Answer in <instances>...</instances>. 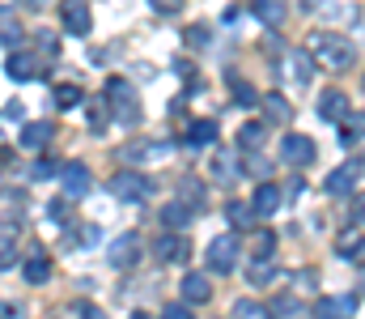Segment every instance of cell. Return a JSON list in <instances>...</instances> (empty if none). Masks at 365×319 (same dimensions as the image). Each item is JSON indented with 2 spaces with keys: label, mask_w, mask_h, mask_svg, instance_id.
<instances>
[{
  "label": "cell",
  "mask_w": 365,
  "mask_h": 319,
  "mask_svg": "<svg viewBox=\"0 0 365 319\" xmlns=\"http://www.w3.org/2000/svg\"><path fill=\"white\" fill-rule=\"evenodd\" d=\"M349 111H353V106H349V94H340V90H327V94L319 98V119H327V123H340Z\"/></svg>",
  "instance_id": "15"
},
{
  "label": "cell",
  "mask_w": 365,
  "mask_h": 319,
  "mask_svg": "<svg viewBox=\"0 0 365 319\" xmlns=\"http://www.w3.org/2000/svg\"><path fill=\"white\" fill-rule=\"evenodd\" d=\"M51 175H60V166H56V162H47V158L30 166V179H51Z\"/></svg>",
  "instance_id": "39"
},
{
  "label": "cell",
  "mask_w": 365,
  "mask_h": 319,
  "mask_svg": "<svg viewBox=\"0 0 365 319\" xmlns=\"http://www.w3.org/2000/svg\"><path fill=\"white\" fill-rule=\"evenodd\" d=\"M17 141H21V149H30V153H38V149H47V141H51V123H47V119H34V123H21V132H17Z\"/></svg>",
  "instance_id": "11"
},
{
  "label": "cell",
  "mask_w": 365,
  "mask_h": 319,
  "mask_svg": "<svg viewBox=\"0 0 365 319\" xmlns=\"http://www.w3.org/2000/svg\"><path fill=\"white\" fill-rule=\"evenodd\" d=\"M149 4H153L158 13H179L182 9V0H149Z\"/></svg>",
  "instance_id": "48"
},
{
  "label": "cell",
  "mask_w": 365,
  "mask_h": 319,
  "mask_svg": "<svg viewBox=\"0 0 365 319\" xmlns=\"http://www.w3.org/2000/svg\"><path fill=\"white\" fill-rule=\"evenodd\" d=\"M4 73H9V81H34V77H38V64H34V56H26V51H9Z\"/></svg>",
  "instance_id": "14"
},
{
  "label": "cell",
  "mask_w": 365,
  "mask_h": 319,
  "mask_svg": "<svg viewBox=\"0 0 365 319\" xmlns=\"http://www.w3.org/2000/svg\"><path fill=\"white\" fill-rule=\"evenodd\" d=\"M98 243H102V230L98 226H86L81 230V247H98Z\"/></svg>",
  "instance_id": "45"
},
{
  "label": "cell",
  "mask_w": 365,
  "mask_h": 319,
  "mask_svg": "<svg viewBox=\"0 0 365 319\" xmlns=\"http://www.w3.org/2000/svg\"><path fill=\"white\" fill-rule=\"evenodd\" d=\"M276 311H280V315H297V298H293V294L276 298Z\"/></svg>",
  "instance_id": "47"
},
{
  "label": "cell",
  "mask_w": 365,
  "mask_h": 319,
  "mask_svg": "<svg viewBox=\"0 0 365 319\" xmlns=\"http://www.w3.org/2000/svg\"><path fill=\"white\" fill-rule=\"evenodd\" d=\"M106 106L128 123V128H136L140 123V103H136V90H132V81H123V77H110L106 81Z\"/></svg>",
  "instance_id": "3"
},
{
  "label": "cell",
  "mask_w": 365,
  "mask_h": 319,
  "mask_svg": "<svg viewBox=\"0 0 365 319\" xmlns=\"http://www.w3.org/2000/svg\"><path fill=\"white\" fill-rule=\"evenodd\" d=\"M106 260H110L115 268H132V264L140 260V234H119V238L110 243Z\"/></svg>",
  "instance_id": "7"
},
{
  "label": "cell",
  "mask_w": 365,
  "mask_h": 319,
  "mask_svg": "<svg viewBox=\"0 0 365 319\" xmlns=\"http://www.w3.org/2000/svg\"><path fill=\"white\" fill-rule=\"evenodd\" d=\"M349 166H353L357 175H365V153H361V158H357V162H349Z\"/></svg>",
  "instance_id": "52"
},
{
  "label": "cell",
  "mask_w": 365,
  "mask_h": 319,
  "mask_svg": "<svg viewBox=\"0 0 365 319\" xmlns=\"http://www.w3.org/2000/svg\"><path fill=\"white\" fill-rule=\"evenodd\" d=\"M0 319H21V311H13V307H4V311H0Z\"/></svg>",
  "instance_id": "51"
},
{
  "label": "cell",
  "mask_w": 365,
  "mask_h": 319,
  "mask_svg": "<svg viewBox=\"0 0 365 319\" xmlns=\"http://www.w3.org/2000/svg\"><path fill=\"white\" fill-rule=\"evenodd\" d=\"M60 21H64V30H68V34H77V39H90V34H93L90 0H64V4H60Z\"/></svg>",
  "instance_id": "5"
},
{
  "label": "cell",
  "mask_w": 365,
  "mask_h": 319,
  "mask_svg": "<svg viewBox=\"0 0 365 319\" xmlns=\"http://www.w3.org/2000/svg\"><path fill=\"white\" fill-rule=\"evenodd\" d=\"M272 277H276L272 260H251V273H247V281H251L255 290H264V285H272Z\"/></svg>",
  "instance_id": "30"
},
{
  "label": "cell",
  "mask_w": 365,
  "mask_h": 319,
  "mask_svg": "<svg viewBox=\"0 0 365 319\" xmlns=\"http://www.w3.org/2000/svg\"><path fill=\"white\" fill-rule=\"evenodd\" d=\"M212 141H217V123H212V119H195V123H187V136H182L187 149H204V145H212Z\"/></svg>",
  "instance_id": "18"
},
{
  "label": "cell",
  "mask_w": 365,
  "mask_h": 319,
  "mask_svg": "<svg viewBox=\"0 0 365 319\" xmlns=\"http://www.w3.org/2000/svg\"><path fill=\"white\" fill-rule=\"evenodd\" d=\"M175 153V145L170 141H149V145H128V158L136 162V158H170Z\"/></svg>",
  "instance_id": "27"
},
{
  "label": "cell",
  "mask_w": 365,
  "mask_h": 319,
  "mask_svg": "<svg viewBox=\"0 0 365 319\" xmlns=\"http://www.w3.org/2000/svg\"><path fill=\"white\" fill-rule=\"evenodd\" d=\"M162 319H191V307H187V303H170V307L162 311Z\"/></svg>",
  "instance_id": "44"
},
{
  "label": "cell",
  "mask_w": 365,
  "mask_h": 319,
  "mask_svg": "<svg viewBox=\"0 0 365 319\" xmlns=\"http://www.w3.org/2000/svg\"><path fill=\"white\" fill-rule=\"evenodd\" d=\"M212 171H217V179H234V175H238V171H234V158H225V153L212 162Z\"/></svg>",
  "instance_id": "41"
},
{
  "label": "cell",
  "mask_w": 365,
  "mask_h": 319,
  "mask_svg": "<svg viewBox=\"0 0 365 319\" xmlns=\"http://www.w3.org/2000/svg\"><path fill=\"white\" fill-rule=\"evenodd\" d=\"M353 183H357V171H353V166H340V171H331V175H327V183H323V188H327V196H349V192H353Z\"/></svg>",
  "instance_id": "22"
},
{
  "label": "cell",
  "mask_w": 365,
  "mask_h": 319,
  "mask_svg": "<svg viewBox=\"0 0 365 319\" xmlns=\"http://www.w3.org/2000/svg\"><path fill=\"white\" fill-rule=\"evenodd\" d=\"M340 123H344V128H340V145H344V149H353V145L365 136V111H361V115H357V111H349Z\"/></svg>",
  "instance_id": "23"
},
{
  "label": "cell",
  "mask_w": 365,
  "mask_h": 319,
  "mask_svg": "<svg viewBox=\"0 0 365 319\" xmlns=\"http://www.w3.org/2000/svg\"><path fill=\"white\" fill-rule=\"evenodd\" d=\"M179 192H182V201H200V196H204V183H200V179H182Z\"/></svg>",
  "instance_id": "40"
},
{
  "label": "cell",
  "mask_w": 365,
  "mask_h": 319,
  "mask_svg": "<svg viewBox=\"0 0 365 319\" xmlns=\"http://www.w3.org/2000/svg\"><path fill=\"white\" fill-rule=\"evenodd\" d=\"M34 47H38L43 60H60V39H56L51 30H38V34H34Z\"/></svg>",
  "instance_id": "32"
},
{
  "label": "cell",
  "mask_w": 365,
  "mask_h": 319,
  "mask_svg": "<svg viewBox=\"0 0 365 319\" xmlns=\"http://www.w3.org/2000/svg\"><path fill=\"white\" fill-rule=\"evenodd\" d=\"M225 217H230V226H234V230H251L259 213L251 209L247 201H225Z\"/></svg>",
  "instance_id": "24"
},
{
  "label": "cell",
  "mask_w": 365,
  "mask_h": 319,
  "mask_svg": "<svg viewBox=\"0 0 365 319\" xmlns=\"http://www.w3.org/2000/svg\"><path fill=\"white\" fill-rule=\"evenodd\" d=\"M357 294H365V268H361V277H357Z\"/></svg>",
  "instance_id": "53"
},
{
  "label": "cell",
  "mask_w": 365,
  "mask_h": 319,
  "mask_svg": "<svg viewBox=\"0 0 365 319\" xmlns=\"http://www.w3.org/2000/svg\"><path fill=\"white\" fill-rule=\"evenodd\" d=\"M276 251V234L272 230H259V238H255V260H272Z\"/></svg>",
  "instance_id": "35"
},
{
  "label": "cell",
  "mask_w": 365,
  "mask_h": 319,
  "mask_svg": "<svg viewBox=\"0 0 365 319\" xmlns=\"http://www.w3.org/2000/svg\"><path fill=\"white\" fill-rule=\"evenodd\" d=\"M51 103L60 106V111H73L77 103H86V94H81V86L64 81V86H56V90H51Z\"/></svg>",
  "instance_id": "26"
},
{
  "label": "cell",
  "mask_w": 365,
  "mask_h": 319,
  "mask_svg": "<svg viewBox=\"0 0 365 319\" xmlns=\"http://www.w3.org/2000/svg\"><path fill=\"white\" fill-rule=\"evenodd\" d=\"M280 153H284L289 166H310V162H314V141L302 136V132H289V136L280 141Z\"/></svg>",
  "instance_id": "6"
},
{
  "label": "cell",
  "mask_w": 365,
  "mask_h": 319,
  "mask_svg": "<svg viewBox=\"0 0 365 319\" xmlns=\"http://www.w3.org/2000/svg\"><path fill=\"white\" fill-rule=\"evenodd\" d=\"M353 217H357V221H365V196H357V205H353Z\"/></svg>",
  "instance_id": "50"
},
{
  "label": "cell",
  "mask_w": 365,
  "mask_h": 319,
  "mask_svg": "<svg viewBox=\"0 0 365 319\" xmlns=\"http://www.w3.org/2000/svg\"><path fill=\"white\" fill-rule=\"evenodd\" d=\"M238 145H242L247 153L264 149V123H242V132H238Z\"/></svg>",
  "instance_id": "31"
},
{
  "label": "cell",
  "mask_w": 365,
  "mask_h": 319,
  "mask_svg": "<svg viewBox=\"0 0 365 319\" xmlns=\"http://www.w3.org/2000/svg\"><path fill=\"white\" fill-rule=\"evenodd\" d=\"M310 60H314L319 69L344 73V69H353V64H357V47H353V39H344V34L319 30V34H310Z\"/></svg>",
  "instance_id": "1"
},
{
  "label": "cell",
  "mask_w": 365,
  "mask_h": 319,
  "mask_svg": "<svg viewBox=\"0 0 365 319\" xmlns=\"http://www.w3.org/2000/svg\"><path fill=\"white\" fill-rule=\"evenodd\" d=\"M21 273H26V281H30V285H43V281L51 277V260H47L43 251H34V255L26 260V268H21Z\"/></svg>",
  "instance_id": "25"
},
{
  "label": "cell",
  "mask_w": 365,
  "mask_h": 319,
  "mask_svg": "<svg viewBox=\"0 0 365 319\" xmlns=\"http://www.w3.org/2000/svg\"><path fill=\"white\" fill-rule=\"evenodd\" d=\"M234 319H272V307H259V303L242 298V303H234Z\"/></svg>",
  "instance_id": "33"
},
{
  "label": "cell",
  "mask_w": 365,
  "mask_h": 319,
  "mask_svg": "<svg viewBox=\"0 0 365 319\" xmlns=\"http://www.w3.org/2000/svg\"><path fill=\"white\" fill-rule=\"evenodd\" d=\"M60 183H64V192H68V196H86V192L93 188V175H90V166L68 162V166H60Z\"/></svg>",
  "instance_id": "8"
},
{
  "label": "cell",
  "mask_w": 365,
  "mask_h": 319,
  "mask_svg": "<svg viewBox=\"0 0 365 319\" xmlns=\"http://www.w3.org/2000/svg\"><path fill=\"white\" fill-rule=\"evenodd\" d=\"M68 201H51V205H47V217H51V221H68Z\"/></svg>",
  "instance_id": "43"
},
{
  "label": "cell",
  "mask_w": 365,
  "mask_h": 319,
  "mask_svg": "<svg viewBox=\"0 0 365 319\" xmlns=\"http://www.w3.org/2000/svg\"><path fill=\"white\" fill-rule=\"evenodd\" d=\"M280 201H284V192H280L276 183H268V179H259V188H255V196H251V209L259 213V217H272V213L280 209Z\"/></svg>",
  "instance_id": "10"
},
{
  "label": "cell",
  "mask_w": 365,
  "mask_h": 319,
  "mask_svg": "<svg viewBox=\"0 0 365 319\" xmlns=\"http://www.w3.org/2000/svg\"><path fill=\"white\" fill-rule=\"evenodd\" d=\"M13 264H17V238L9 230H0V273L13 268Z\"/></svg>",
  "instance_id": "34"
},
{
  "label": "cell",
  "mask_w": 365,
  "mask_h": 319,
  "mask_svg": "<svg viewBox=\"0 0 365 319\" xmlns=\"http://www.w3.org/2000/svg\"><path fill=\"white\" fill-rule=\"evenodd\" d=\"M238 238L234 234H217L208 243V273H234L238 268Z\"/></svg>",
  "instance_id": "4"
},
{
  "label": "cell",
  "mask_w": 365,
  "mask_h": 319,
  "mask_svg": "<svg viewBox=\"0 0 365 319\" xmlns=\"http://www.w3.org/2000/svg\"><path fill=\"white\" fill-rule=\"evenodd\" d=\"M264 171H268V162H264V158H255V153H251V158H247V171H242V175H255V179H259V175H264Z\"/></svg>",
  "instance_id": "46"
},
{
  "label": "cell",
  "mask_w": 365,
  "mask_h": 319,
  "mask_svg": "<svg viewBox=\"0 0 365 319\" xmlns=\"http://www.w3.org/2000/svg\"><path fill=\"white\" fill-rule=\"evenodd\" d=\"M191 221H195V205H187V201L162 205V226H166V230H187Z\"/></svg>",
  "instance_id": "16"
},
{
  "label": "cell",
  "mask_w": 365,
  "mask_h": 319,
  "mask_svg": "<svg viewBox=\"0 0 365 319\" xmlns=\"http://www.w3.org/2000/svg\"><path fill=\"white\" fill-rule=\"evenodd\" d=\"M187 34V43H195V47H208V26H191V30H182Z\"/></svg>",
  "instance_id": "42"
},
{
  "label": "cell",
  "mask_w": 365,
  "mask_h": 319,
  "mask_svg": "<svg viewBox=\"0 0 365 319\" xmlns=\"http://www.w3.org/2000/svg\"><path fill=\"white\" fill-rule=\"evenodd\" d=\"M153 192H158V183L140 171H119L110 179V196L123 201V205H145V201H153Z\"/></svg>",
  "instance_id": "2"
},
{
  "label": "cell",
  "mask_w": 365,
  "mask_h": 319,
  "mask_svg": "<svg viewBox=\"0 0 365 319\" xmlns=\"http://www.w3.org/2000/svg\"><path fill=\"white\" fill-rule=\"evenodd\" d=\"M259 106H264V119H268V123H289V119H293V103H289L284 94H264Z\"/></svg>",
  "instance_id": "19"
},
{
  "label": "cell",
  "mask_w": 365,
  "mask_h": 319,
  "mask_svg": "<svg viewBox=\"0 0 365 319\" xmlns=\"http://www.w3.org/2000/svg\"><path fill=\"white\" fill-rule=\"evenodd\" d=\"M132 319H149V315H145V311H136V315H132Z\"/></svg>",
  "instance_id": "55"
},
{
  "label": "cell",
  "mask_w": 365,
  "mask_h": 319,
  "mask_svg": "<svg viewBox=\"0 0 365 319\" xmlns=\"http://www.w3.org/2000/svg\"><path fill=\"white\" fill-rule=\"evenodd\" d=\"M0 205H4V217H17V213H26V196H17V192H4L0 196Z\"/></svg>",
  "instance_id": "36"
},
{
  "label": "cell",
  "mask_w": 365,
  "mask_h": 319,
  "mask_svg": "<svg viewBox=\"0 0 365 319\" xmlns=\"http://www.w3.org/2000/svg\"><path fill=\"white\" fill-rule=\"evenodd\" d=\"M26 4H30V9H43V4H51V0H26Z\"/></svg>",
  "instance_id": "54"
},
{
  "label": "cell",
  "mask_w": 365,
  "mask_h": 319,
  "mask_svg": "<svg viewBox=\"0 0 365 319\" xmlns=\"http://www.w3.org/2000/svg\"><path fill=\"white\" fill-rule=\"evenodd\" d=\"M86 123H90L93 136H102V132H106V123H110V106L102 103V98H93L90 111H86Z\"/></svg>",
  "instance_id": "28"
},
{
  "label": "cell",
  "mask_w": 365,
  "mask_h": 319,
  "mask_svg": "<svg viewBox=\"0 0 365 319\" xmlns=\"http://www.w3.org/2000/svg\"><path fill=\"white\" fill-rule=\"evenodd\" d=\"M21 115H26V111H21V103H9L4 111H0V132H9L13 123H21Z\"/></svg>",
  "instance_id": "37"
},
{
  "label": "cell",
  "mask_w": 365,
  "mask_h": 319,
  "mask_svg": "<svg viewBox=\"0 0 365 319\" xmlns=\"http://www.w3.org/2000/svg\"><path fill=\"white\" fill-rule=\"evenodd\" d=\"M357 298L353 294H336V298H319L314 303V319H353Z\"/></svg>",
  "instance_id": "9"
},
{
  "label": "cell",
  "mask_w": 365,
  "mask_h": 319,
  "mask_svg": "<svg viewBox=\"0 0 365 319\" xmlns=\"http://www.w3.org/2000/svg\"><path fill=\"white\" fill-rule=\"evenodd\" d=\"M21 39H26V30H21V21H17V9H13V4H0V43L17 51Z\"/></svg>",
  "instance_id": "12"
},
{
  "label": "cell",
  "mask_w": 365,
  "mask_h": 319,
  "mask_svg": "<svg viewBox=\"0 0 365 319\" xmlns=\"http://www.w3.org/2000/svg\"><path fill=\"white\" fill-rule=\"evenodd\" d=\"M81 319H106L98 307H90V303H81Z\"/></svg>",
  "instance_id": "49"
},
{
  "label": "cell",
  "mask_w": 365,
  "mask_h": 319,
  "mask_svg": "<svg viewBox=\"0 0 365 319\" xmlns=\"http://www.w3.org/2000/svg\"><path fill=\"white\" fill-rule=\"evenodd\" d=\"M179 290H182V298H187V303H208V298H212V285H208V277H204V273H187Z\"/></svg>",
  "instance_id": "20"
},
{
  "label": "cell",
  "mask_w": 365,
  "mask_h": 319,
  "mask_svg": "<svg viewBox=\"0 0 365 319\" xmlns=\"http://www.w3.org/2000/svg\"><path fill=\"white\" fill-rule=\"evenodd\" d=\"M234 98H238V106H255L259 103V94H255L247 81H234Z\"/></svg>",
  "instance_id": "38"
},
{
  "label": "cell",
  "mask_w": 365,
  "mask_h": 319,
  "mask_svg": "<svg viewBox=\"0 0 365 319\" xmlns=\"http://www.w3.org/2000/svg\"><path fill=\"white\" fill-rule=\"evenodd\" d=\"M153 255H158L162 264H179V260H187V238H179L175 230L162 234V238L153 243Z\"/></svg>",
  "instance_id": "13"
},
{
  "label": "cell",
  "mask_w": 365,
  "mask_h": 319,
  "mask_svg": "<svg viewBox=\"0 0 365 319\" xmlns=\"http://www.w3.org/2000/svg\"><path fill=\"white\" fill-rule=\"evenodd\" d=\"M284 69H289L293 86H306V81H310V73H314V60H310V51L293 47V51H289V60H284Z\"/></svg>",
  "instance_id": "17"
},
{
  "label": "cell",
  "mask_w": 365,
  "mask_h": 319,
  "mask_svg": "<svg viewBox=\"0 0 365 319\" xmlns=\"http://www.w3.org/2000/svg\"><path fill=\"white\" fill-rule=\"evenodd\" d=\"M336 247H340V255H349V260L365 264V234H353V230H349V234H344Z\"/></svg>",
  "instance_id": "29"
},
{
  "label": "cell",
  "mask_w": 365,
  "mask_h": 319,
  "mask_svg": "<svg viewBox=\"0 0 365 319\" xmlns=\"http://www.w3.org/2000/svg\"><path fill=\"white\" fill-rule=\"evenodd\" d=\"M251 13H255L264 26H272V30H276V26H284V17H289L284 0H255V4H251Z\"/></svg>",
  "instance_id": "21"
}]
</instances>
